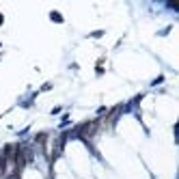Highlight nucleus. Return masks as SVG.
<instances>
[{
  "mask_svg": "<svg viewBox=\"0 0 179 179\" xmlns=\"http://www.w3.org/2000/svg\"><path fill=\"white\" fill-rule=\"evenodd\" d=\"M50 18H52V22H58V24L63 22V15H60L58 11H52V13H50Z\"/></svg>",
  "mask_w": 179,
  "mask_h": 179,
  "instance_id": "obj_1",
  "label": "nucleus"
}]
</instances>
